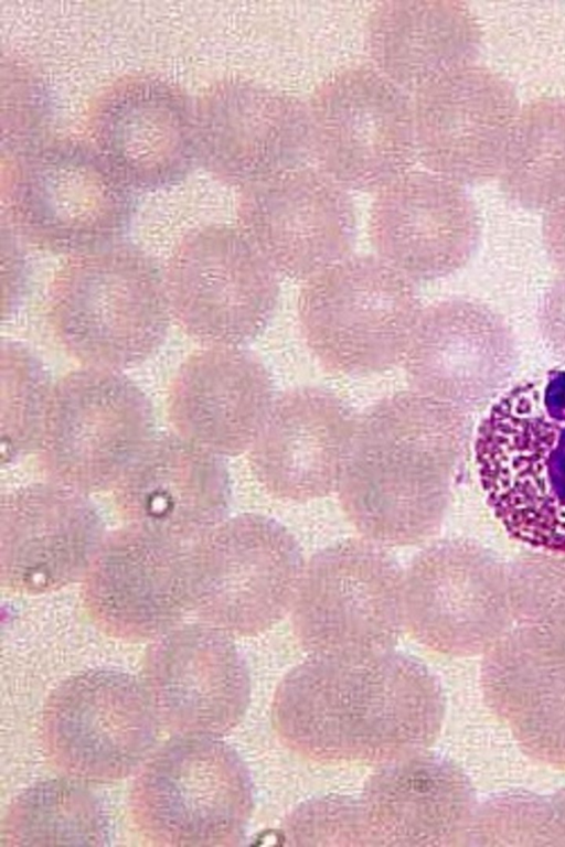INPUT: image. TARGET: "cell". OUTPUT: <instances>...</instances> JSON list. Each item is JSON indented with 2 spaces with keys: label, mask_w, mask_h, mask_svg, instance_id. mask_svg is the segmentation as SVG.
Returning a JSON list of instances; mask_svg holds the SVG:
<instances>
[{
  "label": "cell",
  "mask_w": 565,
  "mask_h": 847,
  "mask_svg": "<svg viewBox=\"0 0 565 847\" xmlns=\"http://www.w3.org/2000/svg\"><path fill=\"white\" fill-rule=\"evenodd\" d=\"M242 230L277 272L308 279L348 257L356 215L348 190L301 165L244 187Z\"/></svg>",
  "instance_id": "obj_14"
},
{
  "label": "cell",
  "mask_w": 565,
  "mask_h": 847,
  "mask_svg": "<svg viewBox=\"0 0 565 847\" xmlns=\"http://www.w3.org/2000/svg\"><path fill=\"white\" fill-rule=\"evenodd\" d=\"M501 190L530 210L565 197V96L520 108L498 173Z\"/></svg>",
  "instance_id": "obj_29"
},
{
  "label": "cell",
  "mask_w": 565,
  "mask_h": 847,
  "mask_svg": "<svg viewBox=\"0 0 565 847\" xmlns=\"http://www.w3.org/2000/svg\"><path fill=\"white\" fill-rule=\"evenodd\" d=\"M153 439L139 388L92 367L52 388L39 449L56 483L90 493L114 490Z\"/></svg>",
  "instance_id": "obj_9"
},
{
  "label": "cell",
  "mask_w": 565,
  "mask_h": 847,
  "mask_svg": "<svg viewBox=\"0 0 565 847\" xmlns=\"http://www.w3.org/2000/svg\"><path fill=\"white\" fill-rule=\"evenodd\" d=\"M481 39L473 12L454 0L382 1L365 28L373 66L408 95L472 63Z\"/></svg>",
  "instance_id": "obj_26"
},
{
  "label": "cell",
  "mask_w": 565,
  "mask_h": 847,
  "mask_svg": "<svg viewBox=\"0 0 565 847\" xmlns=\"http://www.w3.org/2000/svg\"><path fill=\"white\" fill-rule=\"evenodd\" d=\"M288 845L374 846L359 798L328 794L298 805L281 825Z\"/></svg>",
  "instance_id": "obj_32"
},
{
  "label": "cell",
  "mask_w": 565,
  "mask_h": 847,
  "mask_svg": "<svg viewBox=\"0 0 565 847\" xmlns=\"http://www.w3.org/2000/svg\"><path fill=\"white\" fill-rule=\"evenodd\" d=\"M82 782L66 776L25 790L3 817L1 845L102 844V813L93 793Z\"/></svg>",
  "instance_id": "obj_30"
},
{
  "label": "cell",
  "mask_w": 565,
  "mask_h": 847,
  "mask_svg": "<svg viewBox=\"0 0 565 847\" xmlns=\"http://www.w3.org/2000/svg\"><path fill=\"white\" fill-rule=\"evenodd\" d=\"M265 366L234 346L188 361L170 394V416L182 439L216 455L250 449L273 406Z\"/></svg>",
  "instance_id": "obj_24"
},
{
  "label": "cell",
  "mask_w": 565,
  "mask_h": 847,
  "mask_svg": "<svg viewBox=\"0 0 565 847\" xmlns=\"http://www.w3.org/2000/svg\"><path fill=\"white\" fill-rule=\"evenodd\" d=\"M420 311L409 278L371 256H348L311 276L298 298L308 346L326 369L347 375L403 360Z\"/></svg>",
  "instance_id": "obj_4"
},
{
  "label": "cell",
  "mask_w": 565,
  "mask_h": 847,
  "mask_svg": "<svg viewBox=\"0 0 565 847\" xmlns=\"http://www.w3.org/2000/svg\"><path fill=\"white\" fill-rule=\"evenodd\" d=\"M190 124L182 99L168 87L152 82L126 85L98 116L105 162L118 178L141 184L174 178L191 158Z\"/></svg>",
  "instance_id": "obj_28"
},
{
  "label": "cell",
  "mask_w": 565,
  "mask_h": 847,
  "mask_svg": "<svg viewBox=\"0 0 565 847\" xmlns=\"http://www.w3.org/2000/svg\"><path fill=\"white\" fill-rule=\"evenodd\" d=\"M481 687L529 755L565 769V645L509 643L482 662Z\"/></svg>",
  "instance_id": "obj_27"
},
{
  "label": "cell",
  "mask_w": 565,
  "mask_h": 847,
  "mask_svg": "<svg viewBox=\"0 0 565 847\" xmlns=\"http://www.w3.org/2000/svg\"><path fill=\"white\" fill-rule=\"evenodd\" d=\"M541 325L547 343L565 360V276L558 279L545 296Z\"/></svg>",
  "instance_id": "obj_33"
},
{
  "label": "cell",
  "mask_w": 565,
  "mask_h": 847,
  "mask_svg": "<svg viewBox=\"0 0 565 847\" xmlns=\"http://www.w3.org/2000/svg\"><path fill=\"white\" fill-rule=\"evenodd\" d=\"M170 310L195 336L216 346L255 337L277 304V271L244 232L217 228L198 237L164 280Z\"/></svg>",
  "instance_id": "obj_13"
},
{
  "label": "cell",
  "mask_w": 565,
  "mask_h": 847,
  "mask_svg": "<svg viewBox=\"0 0 565 847\" xmlns=\"http://www.w3.org/2000/svg\"><path fill=\"white\" fill-rule=\"evenodd\" d=\"M130 805L141 833L158 845H234L252 815V783L218 738L181 736L143 762Z\"/></svg>",
  "instance_id": "obj_6"
},
{
  "label": "cell",
  "mask_w": 565,
  "mask_h": 847,
  "mask_svg": "<svg viewBox=\"0 0 565 847\" xmlns=\"http://www.w3.org/2000/svg\"><path fill=\"white\" fill-rule=\"evenodd\" d=\"M360 801L374 846H459L471 839V784L455 762L428 749L379 764Z\"/></svg>",
  "instance_id": "obj_19"
},
{
  "label": "cell",
  "mask_w": 565,
  "mask_h": 847,
  "mask_svg": "<svg viewBox=\"0 0 565 847\" xmlns=\"http://www.w3.org/2000/svg\"><path fill=\"white\" fill-rule=\"evenodd\" d=\"M480 234L477 207L456 182L411 170L380 191L369 235L380 258L407 278L435 279L461 268Z\"/></svg>",
  "instance_id": "obj_18"
},
{
  "label": "cell",
  "mask_w": 565,
  "mask_h": 847,
  "mask_svg": "<svg viewBox=\"0 0 565 847\" xmlns=\"http://www.w3.org/2000/svg\"><path fill=\"white\" fill-rule=\"evenodd\" d=\"M191 610L230 635L252 636L290 611L305 568L280 523L259 514L222 521L188 549Z\"/></svg>",
  "instance_id": "obj_5"
},
{
  "label": "cell",
  "mask_w": 565,
  "mask_h": 847,
  "mask_svg": "<svg viewBox=\"0 0 565 847\" xmlns=\"http://www.w3.org/2000/svg\"><path fill=\"white\" fill-rule=\"evenodd\" d=\"M6 364L8 371L2 372L1 458L11 461L39 448L53 387L49 386L35 361L21 351L9 350Z\"/></svg>",
  "instance_id": "obj_31"
},
{
  "label": "cell",
  "mask_w": 565,
  "mask_h": 847,
  "mask_svg": "<svg viewBox=\"0 0 565 847\" xmlns=\"http://www.w3.org/2000/svg\"><path fill=\"white\" fill-rule=\"evenodd\" d=\"M403 575L374 542L345 540L316 554L290 609L301 646L309 655L394 648L404 629Z\"/></svg>",
  "instance_id": "obj_10"
},
{
  "label": "cell",
  "mask_w": 565,
  "mask_h": 847,
  "mask_svg": "<svg viewBox=\"0 0 565 847\" xmlns=\"http://www.w3.org/2000/svg\"><path fill=\"white\" fill-rule=\"evenodd\" d=\"M460 421L446 401L401 392L355 420L338 489L342 507L371 542L408 545L433 530Z\"/></svg>",
  "instance_id": "obj_2"
},
{
  "label": "cell",
  "mask_w": 565,
  "mask_h": 847,
  "mask_svg": "<svg viewBox=\"0 0 565 847\" xmlns=\"http://www.w3.org/2000/svg\"><path fill=\"white\" fill-rule=\"evenodd\" d=\"M82 256L58 275L53 290V320L62 340L96 368L141 362L167 330L171 310L164 280L132 253Z\"/></svg>",
  "instance_id": "obj_7"
},
{
  "label": "cell",
  "mask_w": 565,
  "mask_h": 847,
  "mask_svg": "<svg viewBox=\"0 0 565 847\" xmlns=\"http://www.w3.org/2000/svg\"><path fill=\"white\" fill-rule=\"evenodd\" d=\"M403 360L415 392L470 401L509 379L515 350L510 330L491 309L446 300L420 311Z\"/></svg>",
  "instance_id": "obj_21"
},
{
  "label": "cell",
  "mask_w": 565,
  "mask_h": 847,
  "mask_svg": "<svg viewBox=\"0 0 565 847\" xmlns=\"http://www.w3.org/2000/svg\"><path fill=\"white\" fill-rule=\"evenodd\" d=\"M476 463L488 504L509 535L565 554V372L542 395L511 394L482 421Z\"/></svg>",
  "instance_id": "obj_3"
},
{
  "label": "cell",
  "mask_w": 565,
  "mask_h": 847,
  "mask_svg": "<svg viewBox=\"0 0 565 847\" xmlns=\"http://www.w3.org/2000/svg\"><path fill=\"white\" fill-rule=\"evenodd\" d=\"M20 210L26 227L49 246L88 253L120 230L127 202L118 175L105 161L58 147L29 167Z\"/></svg>",
  "instance_id": "obj_25"
},
{
  "label": "cell",
  "mask_w": 565,
  "mask_h": 847,
  "mask_svg": "<svg viewBox=\"0 0 565 847\" xmlns=\"http://www.w3.org/2000/svg\"><path fill=\"white\" fill-rule=\"evenodd\" d=\"M141 680L159 720L181 736L220 738L249 703L248 669L232 635L207 624L156 639Z\"/></svg>",
  "instance_id": "obj_16"
},
{
  "label": "cell",
  "mask_w": 565,
  "mask_h": 847,
  "mask_svg": "<svg viewBox=\"0 0 565 847\" xmlns=\"http://www.w3.org/2000/svg\"><path fill=\"white\" fill-rule=\"evenodd\" d=\"M306 105L311 158L347 190L377 192L415 164L412 98L374 66L331 73Z\"/></svg>",
  "instance_id": "obj_8"
},
{
  "label": "cell",
  "mask_w": 565,
  "mask_h": 847,
  "mask_svg": "<svg viewBox=\"0 0 565 847\" xmlns=\"http://www.w3.org/2000/svg\"><path fill=\"white\" fill-rule=\"evenodd\" d=\"M84 494L56 483L2 496V587L41 594L84 578L106 538L102 518Z\"/></svg>",
  "instance_id": "obj_17"
},
{
  "label": "cell",
  "mask_w": 565,
  "mask_h": 847,
  "mask_svg": "<svg viewBox=\"0 0 565 847\" xmlns=\"http://www.w3.org/2000/svg\"><path fill=\"white\" fill-rule=\"evenodd\" d=\"M542 236L548 257L565 271V197L545 210Z\"/></svg>",
  "instance_id": "obj_34"
},
{
  "label": "cell",
  "mask_w": 565,
  "mask_h": 847,
  "mask_svg": "<svg viewBox=\"0 0 565 847\" xmlns=\"http://www.w3.org/2000/svg\"><path fill=\"white\" fill-rule=\"evenodd\" d=\"M114 491L130 526L184 544L222 522L230 481L218 455L179 436L154 437Z\"/></svg>",
  "instance_id": "obj_23"
},
{
  "label": "cell",
  "mask_w": 565,
  "mask_h": 847,
  "mask_svg": "<svg viewBox=\"0 0 565 847\" xmlns=\"http://www.w3.org/2000/svg\"><path fill=\"white\" fill-rule=\"evenodd\" d=\"M417 160L460 185L498 175L520 110L512 85L475 62L437 78L413 95Z\"/></svg>",
  "instance_id": "obj_12"
},
{
  "label": "cell",
  "mask_w": 565,
  "mask_h": 847,
  "mask_svg": "<svg viewBox=\"0 0 565 847\" xmlns=\"http://www.w3.org/2000/svg\"><path fill=\"white\" fill-rule=\"evenodd\" d=\"M200 133L212 168L243 187L312 159L307 105L252 82L215 88Z\"/></svg>",
  "instance_id": "obj_20"
},
{
  "label": "cell",
  "mask_w": 565,
  "mask_h": 847,
  "mask_svg": "<svg viewBox=\"0 0 565 847\" xmlns=\"http://www.w3.org/2000/svg\"><path fill=\"white\" fill-rule=\"evenodd\" d=\"M444 717L435 674L394 648L309 655L281 679L271 703L281 741L323 763L379 765L428 749Z\"/></svg>",
  "instance_id": "obj_1"
},
{
  "label": "cell",
  "mask_w": 565,
  "mask_h": 847,
  "mask_svg": "<svg viewBox=\"0 0 565 847\" xmlns=\"http://www.w3.org/2000/svg\"><path fill=\"white\" fill-rule=\"evenodd\" d=\"M159 723L141 679L116 669L87 671L61 683L47 698L44 744L66 776L116 781L150 757Z\"/></svg>",
  "instance_id": "obj_11"
},
{
  "label": "cell",
  "mask_w": 565,
  "mask_h": 847,
  "mask_svg": "<svg viewBox=\"0 0 565 847\" xmlns=\"http://www.w3.org/2000/svg\"><path fill=\"white\" fill-rule=\"evenodd\" d=\"M185 547L130 525L111 533L83 578L90 620L128 641L156 640L172 631L191 610Z\"/></svg>",
  "instance_id": "obj_15"
},
{
  "label": "cell",
  "mask_w": 565,
  "mask_h": 847,
  "mask_svg": "<svg viewBox=\"0 0 565 847\" xmlns=\"http://www.w3.org/2000/svg\"><path fill=\"white\" fill-rule=\"evenodd\" d=\"M356 417L335 394L298 388L274 400L250 450L262 485L282 500L306 502L338 487Z\"/></svg>",
  "instance_id": "obj_22"
}]
</instances>
